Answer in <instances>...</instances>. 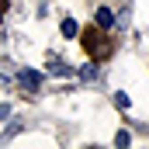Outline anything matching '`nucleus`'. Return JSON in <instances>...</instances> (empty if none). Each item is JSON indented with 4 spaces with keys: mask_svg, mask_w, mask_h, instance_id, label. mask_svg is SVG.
<instances>
[{
    "mask_svg": "<svg viewBox=\"0 0 149 149\" xmlns=\"http://www.w3.org/2000/svg\"><path fill=\"white\" fill-rule=\"evenodd\" d=\"M83 49H87V56H90L94 63H101V59H108L114 52V42L104 35V28L97 24V28H83Z\"/></svg>",
    "mask_w": 149,
    "mask_h": 149,
    "instance_id": "1",
    "label": "nucleus"
},
{
    "mask_svg": "<svg viewBox=\"0 0 149 149\" xmlns=\"http://www.w3.org/2000/svg\"><path fill=\"white\" fill-rule=\"evenodd\" d=\"M17 80H21V87H24V90H38V83H42V76H38V73H31V70H24Z\"/></svg>",
    "mask_w": 149,
    "mask_h": 149,
    "instance_id": "2",
    "label": "nucleus"
},
{
    "mask_svg": "<svg viewBox=\"0 0 149 149\" xmlns=\"http://www.w3.org/2000/svg\"><path fill=\"white\" fill-rule=\"evenodd\" d=\"M97 24H101L104 31L114 28V10H111V7H101V10H97Z\"/></svg>",
    "mask_w": 149,
    "mask_h": 149,
    "instance_id": "3",
    "label": "nucleus"
},
{
    "mask_svg": "<svg viewBox=\"0 0 149 149\" xmlns=\"http://www.w3.org/2000/svg\"><path fill=\"white\" fill-rule=\"evenodd\" d=\"M49 73H52V76H70L73 70H70L63 59H52V63H49Z\"/></svg>",
    "mask_w": 149,
    "mask_h": 149,
    "instance_id": "4",
    "label": "nucleus"
},
{
    "mask_svg": "<svg viewBox=\"0 0 149 149\" xmlns=\"http://www.w3.org/2000/svg\"><path fill=\"white\" fill-rule=\"evenodd\" d=\"M59 31H63V35H66V38H73L76 31H80V28H76V21H73V17H66V21H63V28H59Z\"/></svg>",
    "mask_w": 149,
    "mask_h": 149,
    "instance_id": "5",
    "label": "nucleus"
},
{
    "mask_svg": "<svg viewBox=\"0 0 149 149\" xmlns=\"http://www.w3.org/2000/svg\"><path fill=\"white\" fill-rule=\"evenodd\" d=\"M114 104H118V108H121V111H125V108H128V104H132V97H128V94H121V90H118V94H114Z\"/></svg>",
    "mask_w": 149,
    "mask_h": 149,
    "instance_id": "6",
    "label": "nucleus"
},
{
    "mask_svg": "<svg viewBox=\"0 0 149 149\" xmlns=\"http://www.w3.org/2000/svg\"><path fill=\"white\" fill-rule=\"evenodd\" d=\"M114 142H118V146H128L132 139H128V132H118V135H114Z\"/></svg>",
    "mask_w": 149,
    "mask_h": 149,
    "instance_id": "7",
    "label": "nucleus"
},
{
    "mask_svg": "<svg viewBox=\"0 0 149 149\" xmlns=\"http://www.w3.org/2000/svg\"><path fill=\"white\" fill-rule=\"evenodd\" d=\"M80 76H83V80H94V76H97V70H94V66H87V70H80Z\"/></svg>",
    "mask_w": 149,
    "mask_h": 149,
    "instance_id": "8",
    "label": "nucleus"
},
{
    "mask_svg": "<svg viewBox=\"0 0 149 149\" xmlns=\"http://www.w3.org/2000/svg\"><path fill=\"white\" fill-rule=\"evenodd\" d=\"M3 10H7V0H0V21H3Z\"/></svg>",
    "mask_w": 149,
    "mask_h": 149,
    "instance_id": "9",
    "label": "nucleus"
},
{
    "mask_svg": "<svg viewBox=\"0 0 149 149\" xmlns=\"http://www.w3.org/2000/svg\"><path fill=\"white\" fill-rule=\"evenodd\" d=\"M7 111H10V108H7V104H0V118H7Z\"/></svg>",
    "mask_w": 149,
    "mask_h": 149,
    "instance_id": "10",
    "label": "nucleus"
}]
</instances>
